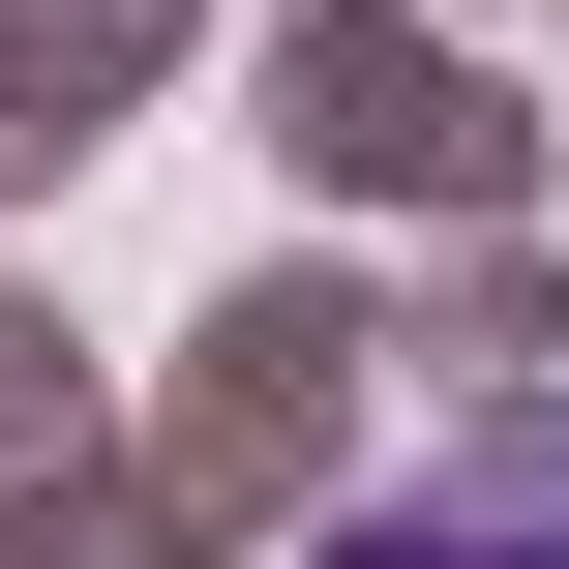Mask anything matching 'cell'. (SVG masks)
I'll list each match as a JSON object with an SVG mask.
<instances>
[{
	"mask_svg": "<svg viewBox=\"0 0 569 569\" xmlns=\"http://www.w3.org/2000/svg\"><path fill=\"white\" fill-rule=\"evenodd\" d=\"M330 569H569V420H450L420 480H360Z\"/></svg>",
	"mask_w": 569,
	"mask_h": 569,
	"instance_id": "obj_1",
	"label": "cell"
}]
</instances>
